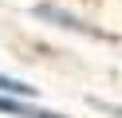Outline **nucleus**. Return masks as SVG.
<instances>
[{"label":"nucleus","mask_w":122,"mask_h":118,"mask_svg":"<svg viewBox=\"0 0 122 118\" xmlns=\"http://www.w3.org/2000/svg\"><path fill=\"white\" fill-rule=\"evenodd\" d=\"M32 16H36V20L55 24V28H67V31H79V36H91V39H114L110 31L91 28L87 20H79L75 12H67V8H59V4H32Z\"/></svg>","instance_id":"obj_1"},{"label":"nucleus","mask_w":122,"mask_h":118,"mask_svg":"<svg viewBox=\"0 0 122 118\" xmlns=\"http://www.w3.org/2000/svg\"><path fill=\"white\" fill-rule=\"evenodd\" d=\"M0 114H12V118H67L59 110H43V106H32V102L8 98V94H0Z\"/></svg>","instance_id":"obj_2"},{"label":"nucleus","mask_w":122,"mask_h":118,"mask_svg":"<svg viewBox=\"0 0 122 118\" xmlns=\"http://www.w3.org/2000/svg\"><path fill=\"white\" fill-rule=\"evenodd\" d=\"M0 94H8V98H20V102H28V98H36V94H40V87L24 83V79H12V75H0Z\"/></svg>","instance_id":"obj_3"},{"label":"nucleus","mask_w":122,"mask_h":118,"mask_svg":"<svg viewBox=\"0 0 122 118\" xmlns=\"http://www.w3.org/2000/svg\"><path fill=\"white\" fill-rule=\"evenodd\" d=\"M98 114H110V118H122V102H102V98H87Z\"/></svg>","instance_id":"obj_4"}]
</instances>
